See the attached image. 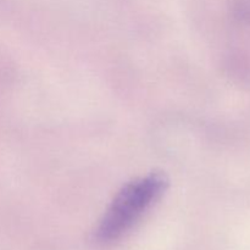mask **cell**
Instances as JSON below:
<instances>
[{
	"label": "cell",
	"mask_w": 250,
	"mask_h": 250,
	"mask_svg": "<svg viewBox=\"0 0 250 250\" xmlns=\"http://www.w3.org/2000/svg\"><path fill=\"white\" fill-rule=\"evenodd\" d=\"M167 186V177L159 172L127 183L117 193L103 216L95 232V239L99 243L107 244L121 238L144 211L160 198Z\"/></svg>",
	"instance_id": "cell-1"
}]
</instances>
